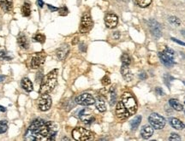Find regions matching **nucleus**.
<instances>
[{"label":"nucleus","mask_w":185,"mask_h":141,"mask_svg":"<svg viewBox=\"0 0 185 141\" xmlns=\"http://www.w3.org/2000/svg\"><path fill=\"white\" fill-rule=\"evenodd\" d=\"M153 132H154V128L152 126L145 125L140 129V136L144 140H148L153 136Z\"/></svg>","instance_id":"2eb2a0df"},{"label":"nucleus","mask_w":185,"mask_h":141,"mask_svg":"<svg viewBox=\"0 0 185 141\" xmlns=\"http://www.w3.org/2000/svg\"><path fill=\"white\" fill-rule=\"evenodd\" d=\"M184 104H185V102H184Z\"/></svg>","instance_id":"8fccbe9b"},{"label":"nucleus","mask_w":185,"mask_h":141,"mask_svg":"<svg viewBox=\"0 0 185 141\" xmlns=\"http://www.w3.org/2000/svg\"><path fill=\"white\" fill-rule=\"evenodd\" d=\"M8 129V124H7V121H0V134H4Z\"/></svg>","instance_id":"c756f323"},{"label":"nucleus","mask_w":185,"mask_h":141,"mask_svg":"<svg viewBox=\"0 0 185 141\" xmlns=\"http://www.w3.org/2000/svg\"><path fill=\"white\" fill-rule=\"evenodd\" d=\"M148 121L151 124V126L157 130H161L165 126V119L161 115L157 113H153L149 116Z\"/></svg>","instance_id":"423d86ee"},{"label":"nucleus","mask_w":185,"mask_h":141,"mask_svg":"<svg viewBox=\"0 0 185 141\" xmlns=\"http://www.w3.org/2000/svg\"><path fill=\"white\" fill-rule=\"evenodd\" d=\"M121 74H122V76L123 77V79L126 80V81H130L132 80L133 79V75H132V73L130 70V68L128 65H122L121 67Z\"/></svg>","instance_id":"f3484780"},{"label":"nucleus","mask_w":185,"mask_h":141,"mask_svg":"<svg viewBox=\"0 0 185 141\" xmlns=\"http://www.w3.org/2000/svg\"><path fill=\"white\" fill-rule=\"evenodd\" d=\"M152 3V0H136V3L140 8H147Z\"/></svg>","instance_id":"bb28decb"},{"label":"nucleus","mask_w":185,"mask_h":141,"mask_svg":"<svg viewBox=\"0 0 185 141\" xmlns=\"http://www.w3.org/2000/svg\"><path fill=\"white\" fill-rule=\"evenodd\" d=\"M140 78L141 80H145V79H147V76L146 73H141V74H140Z\"/></svg>","instance_id":"79ce46f5"},{"label":"nucleus","mask_w":185,"mask_h":141,"mask_svg":"<svg viewBox=\"0 0 185 141\" xmlns=\"http://www.w3.org/2000/svg\"><path fill=\"white\" fill-rule=\"evenodd\" d=\"M46 55L44 51L37 52L34 54L30 59V68L33 69H37L41 67L46 60Z\"/></svg>","instance_id":"0eeeda50"},{"label":"nucleus","mask_w":185,"mask_h":141,"mask_svg":"<svg viewBox=\"0 0 185 141\" xmlns=\"http://www.w3.org/2000/svg\"><path fill=\"white\" fill-rule=\"evenodd\" d=\"M75 103L82 106H89L95 103V99L92 94L84 93L78 95L75 97Z\"/></svg>","instance_id":"1a4fd4ad"},{"label":"nucleus","mask_w":185,"mask_h":141,"mask_svg":"<svg viewBox=\"0 0 185 141\" xmlns=\"http://www.w3.org/2000/svg\"><path fill=\"white\" fill-rule=\"evenodd\" d=\"M58 132V125L53 121H47L37 119L32 122L28 127L27 134H30L31 140L37 141L54 140Z\"/></svg>","instance_id":"f257e3e1"},{"label":"nucleus","mask_w":185,"mask_h":141,"mask_svg":"<svg viewBox=\"0 0 185 141\" xmlns=\"http://www.w3.org/2000/svg\"><path fill=\"white\" fill-rule=\"evenodd\" d=\"M58 10H59V15L60 16H66V15H68V9L65 7V6H63L62 8H60V9H58Z\"/></svg>","instance_id":"2f4dec72"},{"label":"nucleus","mask_w":185,"mask_h":141,"mask_svg":"<svg viewBox=\"0 0 185 141\" xmlns=\"http://www.w3.org/2000/svg\"><path fill=\"white\" fill-rule=\"evenodd\" d=\"M92 26H93V22H92L91 15L88 12L84 13L82 17V21L80 24V32L82 33H88L92 28Z\"/></svg>","instance_id":"6e6552de"},{"label":"nucleus","mask_w":185,"mask_h":141,"mask_svg":"<svg viewBox=\"0 0 185 141\" xmlns=\"http://www.w3.org/2000/svg\"><path fill=\"white\" fill-rule=\"evenodd\" d=\"M155 91H156L157 93L160 94V95H164V93H163V91H162V89L160 87H157Z\"/></svg>","instance_id":"a19ab883"},{"label":"nucleus","mask_w":185,"mask_h":141,"mask_svg":"<svg viewBox=\"0 0 185 141\" xmlns=\"http://www.w3.org/2000/svg\"><path fill=\"white\" fill-rule=\"evenodd\" d=\"M116 117L118 118V119H120V120L127 119V118L130 116V112L124 107V105L123 104L122 101H119L116 104Z\"/></svg>","instance_id":"9b49d317"},{"label":"nucleus","mask_w":185,"mask_h":141,"mask_svg":"<svg viewBox=\"0 0 185 141\" xmlns=\"http://www.w3.org/2000/svg\"><path fill=\"white\" fill-rule=\"evenodd\" d=\"M72 137L77 141H88L93 140V134L89 130L83 127H75L72 131Z\"/></svg>","instance_id":"20e7f679"},{"label":"nucleus","mask_w":185,"mask_h":141,"mask_svg":"<svg viewBox=\"0 0 185 141\" xmlns=\"http://www.w3.org/2000/svg\"><path fill=\"white\" fill-rule=\"evenodd\" d=\"M102 84H103L104 86H108V85L111 84V80H110V78H109L107 75H106V76L102 79Z\"/></svg>","instance_id":"473e14b6"},{"label":"nucleus","mask_w":185,"mask_h":141,"mask_svg":"<svg viewBox=\"0 0 185 141\" xmlns=\"http://www.w3.org/2000/svg\"><path fill=\"white\" fill-rule=\"evenodd\" d=\"M17 43L19 45V46L21 47L22 49H24V50H27L29 48V41L27 38V36L23 33H21L19 36H18V39H17Z\"/></svg>","instance_id":"aec40b11"},{"label":"nucleus","mask_w":185,"mask_h":141,"mask_svg":"<svg viewBox=\"0 0 185 141\" xmlns=\"http://www.w3.org/2000/svg\"><path fill=\"white\" fill-rule=\"evenodd\" d=\"M69 51V46H68V45H66V44H64V45L61 46L59 47V48L57 50V51H56V55H57V57H58V58L59 60L63 61V60H64V59L66 58V57L68 56Z\"/></svg>","instance_id":"dca6fc26"},{"label":"nucleus","mask_w":185,"mask_h":141,"mask_svg":"<svg viewBox=\"0 0 185 141\" xmlns=\"http://www.w3.org/2000/svg\"><path fill=\"white\" fill-rule=\"evenodd\" d=\"M171 40H172L174 42H176V43H177V44H180V45H182V46H185L184 42H182V41H180V40H177V39H175V38H171Z\"/></svg>","instance_id":"e433bc0d"},{"label":"nucleus","mask_w":185,"mask_h":141,"mask_svg":"<svg viewBox=\"0 0 185 141\" xmlns=\"http://www.w3.org/2000/svg\"><path fill=\"white\" fill-rule=\"evenodd\" d=\"M149 27L151 33L155 37V38H160L161 36V27L160 24L158 23L156 21L152 20L149 22Z\"/></svg>","instance_id":"4468645a"},{"label":"nucleus","mask_w":185,"mask_h":141,"mask_svg":"<svg viewBox=\"0 0 185 141\" xmlns=\"http://www.w3.org/2000/svg\"><path fill=\"white\" fill-rule=\"evenodd\" d=\"M158 56L161 61V63L167 68H171L174 65V50L165 47L164 51L159 52Z\"/></svg>","instance_id":"39448f33"},{"label":"nucleus","mask_w":185,"mask_h":141,"mask_svg":"<svg viewBox=\"0 0 185 141\" xmlns=\"http://www.w3.org/2000/svg\"><path fill=\"white\" fill-rule=\"evenodd\" d=\"M58 69H53L48 73L45 77H43L42 81L40 82V88L39 93L40 94L49 93H51L58 82Z\"/></svg>","instance_id":"f03ea898"},{"label":"nucleus","mask_w":185,"mask_h":141,"mask_svg":"<svg viewBox=\"0 0 185 141\" xmlns=\"http://www.w3.org/2000/svg\"><path fill=\"white\" fill-rule=\"evenodd\" d=\"M122 1H129V0H122Z\"/></svg>","instance_id":"49530a36"},{"label":"nucleus","mask_w":185,"mask_h":141,"mask_svg":"<svg viewBox=\"0 0 185 141\" xmlns=\"http://www.w3.org/2000/svg\"><path fill=\"white\" fill-rule=\"evenodd\" d=\"M47 6H48V8L50 9V10H51V11H56V10H58V8H56V7H52L51 4H47Z\"/></svg>","instance_id":"4c0bfd02"},{"label":"nucleus","mask_w":185,"mask_h":141,"mask_svg":"<svg viewBox=\"0 0 185 141\" xmlns=\"http://www.w3.org/2000/svg\"><path fill=\"white\" fill-rule=\"evenodd\" d=\"M77 42H78V38H77V37H75V39H73V40H72V45H75Z\"/></svg>","instance_id":"37998d69"},{"label":"nucleus","mask_w":185,"mask_h":141,"mask_svg":"<svg viewBox=\"0 0 185 141\" xmlns=\"http://www.w3.org/2000/svg\"><path fill=\"white\" fill-rule=\"evenodd\" d=\"M170 123H171V127L177 130H183L185 128L184 123L177 118H171Z\"/></svg>","instance_id":"412c9836"},{"label":"nucleus","mask_w":185,"mask_h":141,"mask_svg":"<svg viewBox=\"0 0 185 141\" xmlns=\"http://www.w3.org/2000/svg\"><path fill=\"white\" fill-rule=\"evenodd\" d=\"M184 85H185V81H184Z\"/></svg>","instance_id":"de8ad7c7"},{"label":"nucleus","mask_w":185,"mask_h":141,"mask_svg":"<svg viewBox=\"0 0 185 141\" xmlns=\"http://www.w3.org/2000/svg\"><path fill=\"white\" fill-rule=\"evenodd\" d=\"M0 7L5 12H10L13 9L12 0H0Z\"/></svg>","instance_id":"4be33fe9"},{"label":"nucleus","mask_w":185,"mask_h":141,"mask_svg":"<svg viewBox=\"0 0 185 141\" xmlns=\"http://www.w3.org/2000/svg\"><path fill=\"white\" fill-rule=\"evenodd\" d=\"M140 121H141V116H140L135 117L131 121L130 125H131V129H132L133 131H135V130H136V129L138 128Z\"/></svg>","instance_id":"393cba45"},{"label":"nucleus","mask_w":185,"mask_h":141,"mask_svg":"<svg viewBox=\"0 0 185 141\" xmlns=\"http://www.w3.org/2000/svg\"><path fill=\"white\" fill-rule=\"evenodd\" d=\"M95 106H96V109L99 111V112H105L106 110V101L104 99V97L99 96L96 100H95Z\"/></svg>","instance_id":"a211bd4d"},{"label":"nucleus","mask_w":185,"mask_h":141,"mask_svg":"<svg viewBox=\"0 0 185 141\" xmlns=\"http://www.w3.org/2000/svg\"><path fill=\"white\" fill-rule=\"evenodd\" d=\"M34 41H36V42H40V43H41V44H43L44 42H45V40H46V37H45V35L44 34H42V33H36L34 36Z\"/></svg>","instance_id":"cd10ccee"},{"label":"nucleus","mask_w":185,"mask_h":141,"mask_svg":"<svg viewBox=\"0 0 185 141\" xmlns=\"http://www.w3.org/2000/svg\"><path fill=\"white\" fill-rule=\"evenodd\" d=\"M169 104H170V105H171L175 110H177V111H182V110H184V106H183V104H180V103L178 102L177 99L171 98V99L169 100Z\"/></svg>","instance_id":"5701e85b"},{"label":"nucleus","mask_w":185,"mask_h":141,"mask_svg":"<svg viewBox=\"0 0 185 141\" xmlns=\"http://www.w3.org/2000/svg\"><path fill=\"white\" fill-rule=\"evenodd\" d=\"M79 118L86 124H90L94 121V117L91 111L88 109H83L79 113Z\"/></svg>","instance_id":"f8f14e48"},{"label":"nucleus","mask_w":185,"mask_h":141,"mask_svg":"<svg viewBox=\"0 0 185 141\" xmlns=\"http://www.w3.org/2000/svg\"><path fill=\"white\" fill-rule=\"evenodd\" d=\"M105 23L108 28H115L118 23V17L115 14H107L105 17Z\"/></svg>","instance_id":"ddd939ff"},{"label":"nucleus","mask_w":185,"mask_h":141,"mask_svg":"<svg viewBox=\"0 0 185 141\" xmlns=\"http://www.w3.org/2000/svg\"><path fill=\"white\" fill-rule=\"evenodd\" d=\"M112 37H113L114 40H118V39L120 38V33H119V32H114L113 34H112Z\"/></svg>","instance_id":"c9c22d12"},{"label":"nucleus","mask_w":185,"mask_h":141,"mask_svg":"<svg viewBox=\"0 0 185 141\" xmlns=\"http://www.w3.org/2000/svg\"><path fill=\"white\" fill-rule=\"evenodd\" d=\"M86 46H85V44H83V43H82L81 45H80V50H82V51H86Z\"/></svg>","instance_id":"58836bf2"},{"label":"nucleus","mask_w":185,"mask_h":141,"mask_svg":"<svg viewBox=\"0 0 185 141\" xmlns=\"http://www.w3.org/2000/svg\"><path fill=\"white\" fill-rule=\"evenodd\" d=\"M5 79H6V77H5L4 75H0V82L4 81V80H5Z\"/></svg>","instance_id":"c03bdc74"},{"label":"nucleus","mask_w":185,"mask_h":141,"mask_svg":"<svg viewBox=\"0 0 185 141\" xmlns=\"http://www.w3.org/2000/svg\"><path fill=\"white\" fill-rule=\"evenodd\" d=\"M169 140H181V138L177 134H171V136H170V138H169Z\"/></svg>","instance_id":"72a5a7b5"},{"label":"nucleus","mask_w":185,"mask_h":141,"mask_svg":"<svg viewBox=\"0 0 185 141\" xmlns=\"http://www.w3.org/2000/svg\"><path fill=\"white\" fill-rule=\"evenodd\" d=\"M123 104L127 109V110L130 112V115H133L137 110V103L136 101V98L134 96L130 93H125L123 94L122 99H121Z\"/></svg>","instance_id":"7ed1b4c3"},{"label":"nucleus","mask_w":185,"mask_h":141,"mask_svg":"<svg viewBox=\"0 0 185 141\" xmlns=\"http://www.w3.org/2000/svg\"><path fill=\"white\" fill-rule=\"evenodd\" d=\"M0 58L4 59V60H7V61H9V60H10V59H11V57H7V53H6L5 51H3V50L0 51Z\"/></svg>","instance_id":"f704fd0d"},{"label":"nucleus","mask_w":185,"mask_h":141,"mask_svg":"<svg viewBox=\"0 0 185 141\" xmlns=\"http://www.w3.org/2000/svg\"><path fill=\"white\" fill-rule=\"evenodd\" d=\"M0 111H1V112H5V111H6V108L0 105Z\"/></svg>","instance_id":"a18cd8bd"},{"label":"nucleus","mask_w":185,"mask_h":141,"mask_svg":"<svg viewBox=\"0 0 185 141\" xmlns=\"http://www.w3.org/2000/svg\"><path fill=\"white\" fill-rule=\"evenodd\" d=\"M169 22L173 25V26H176V27H178L181 25V21L179 18H177V16H171L169 18Z\"/></svg>","instance_id":"c85d7f7f"},{"label":"nucleus","mask_w":185,"mask_h":141,"mask_svg":"<svg viewBox=\"0 0 185 141\" xmlns=\"http://www.w3.org/2000/svg\"><path fill=\"white\" fill-rule=\"evenodd\" d=\"M110 96H111V101H110V104L111 105H114V104L116 103V93L114 91V88H112L111 92H110Z\"/></svg>","instance_id":"7c9ffc66"},{"label":"nucleus","mask_w":185,"mask_h":141,"mask_svg":"<svg viewBox=\"0 0 185 141\" xmlns=\"http://www.w3.org/2000/svg\"><path fill=\"white\" fill-rule=\"evenodd\" d=\"M121 61H122V63H123V65H128V66H130V63H131V58H130V57L128 54H126V53H123V54L122 55V57H121Z\"/></svg>","instance_id":"a878e982"},{"label":"nucleus","mask_w":185,"mask_h":141,"mask_svg":"<svg viewBox=\"0 0 185 141\" xmlns=\"http://www.w3.org/2000/svg\"><path fill=\"white\" fill-rule=\"evenodd\" d=\"M37 3H38V6H39V7H40V8H42V7H43V5H44V2H43V0H37Z\"/></svg>","instance_id":"ea45409f"},{"label":"nucleus","mask_w":185,"mask_h":141,"mask_svg":"<svg viewBox=\"0 0 185 141\" xmlns=\"http://www.w3.org/2000/svg\"><path fill=\"white\" fill-rule=\"evenodd\" d=\"M22 13L23 16H29L31 15V7L28 3H24V4L22 7Z\"/></svg>","instance_id":"b1692460"},{"label":"nucleus","mask_w":185,"mask_h":141,"mask_svg":"<svg viewBox=\"0 0 185 141\" xmlns=\"http://www.w3.org/2000/svg\"><path fill=\"white\" fill-rule=\"evenodd\" d=\"M184 113H185V110H184Z\"/></svg>","instance_id":"09e8293b"},{"label":"nucleus","mask_w":185,"mask_h":141,"mask_svg":"<svg viewBox=\"0 0 185 141\" xmlns=\"http://www.w3.org/2000/svg\"><path fill=\"white\" fill-rule=\"evenodd\" d=\"M21 87H23V90H25L26 92L27 93H30L34 90V86H33V83L32 81L27 78V77H24L22 81H21Z\"/></svg>","instance_id":"6ab92c4d"},{"label":"nucleus","mask_w":185,"mask_h":141,"mask_svg":"<svg viewBox=\"0 0 185 141\" xmlns=\"http://www.w3.org/2000/svg\"><path fill=\"white\" fill-rule=\"evenodd\" d=\"M51 106V97L48 93L41 94L38 100V107L41 111H47Z\"/></svg>","instance_id":"9d476101"}]
</instances>
